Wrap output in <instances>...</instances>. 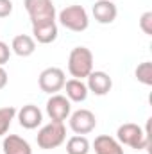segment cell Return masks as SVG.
<instances>
[{
    "mask_svg": "<svg viewBox=\"0 0 152 154\" xmlns=\"http://www.w3.org/2000/svg\"><path fill=\"white\" fill-rule=\"evenodd\" d=\"M32 38L41 45H48L57 39V23L56 20H45V22H36L32 23Z\"/></svg>",
    "mask_w": 152,
    "mask_h": 154,
    "instance_id": "30bf717a",
    "label": "cell"
},
{
    "mask_svg": "<svg viewBox=\"0 0 152 154\" xmlns=\"http://www.w3.org/2000/svg\"><path fill=\"white\" fill-rule=\"evenodd\" d=\"M7 81H9V75H7L5 68L0 66V90H4V88L7 86Z\"/></svg>",
    "mask_w": 152,
    "mask_h": 154,
    "instance_id": "603a6c76",
    "label": "cell"
},
{
    "mask_svg": "<svg viewBox=\"0 0 152 154\" xmlns=\"http://www.w3.org/2000/svg\"><path fill=\"white\" fill-rule=\"evenodd\" d=\"M68 72L74 79H86L93 72V54L86 47L72 48L68 56Z\"/></svg>",
    "mask_w": 152,
    "mask_h": 154,
    "instance_id": "7a4b0ae2",
    "label": "cell"
},
{
    "mask_svg": "<svg viewBox=\"0 0 152 154\" xmlns=\"http://www.w3.org/2000/svg\"><path fill=\"white\" fill-rule=\"evenodd\" d=\"M70 129L75 134H88L97 127V118L90 109H77L68 116Z\"/></svg>",
    "mask_w": 152,
    "mask_h": 154,
    "instance_id": "ba28073f",
    "label": "cell"
},
{
    "mask_svg": "<svg viewBox=\"0 0 152 154\" xmlns=\"http://www.w3.org/2000/svg\"><path fill=\"white\" fill-rule=\"evenodd\" d=\"M88 82V91H91L93 95H99V97H104L111 91L113 88V79L109 77V74L102 72V70H93L90 75L86 77Z\"/></svg>",
    "mask_w": 152,
    "mask_h": 154,
    "instance_id": "9c48e42d",
    "label": "cell"
},
{
    "mask_svg": "<svg viewBox=\"0 0 152 154\" xmlns=\"http://www.w3.org/2000/svg\"><path fill=\"white\" fill-rule=\"evenodd\" d=\"M16 116H18V122L23 129H36L43 122V113L34 104H27V106L20 108L16 111Z\"/></svg>",
    "mask_w": 152,
    "mask_h": 154,
    "instance_id": "7c38bea8",
    "label": "cell"
},
{
    "mask_svg": "<svg viewBox=\"0 0 152 154\" xmlns=\"http://www.w3.org/2000/svg\"><path fill=\"white\" fill-rule=\"evenodd\" d=\"M36 50V41L32 36L29 34H18L13 38V43H11V52H14L16 56L20 57H29L32 56Z\"/></svg>",
    "mask_w": 152,
    "mask_h": 154,
    "instance_id": "2e32d148",
    "label": "cell"
},
{
    "mask_svg": "<svg viewBox=\"0 0 152 154\" xmlns=\"http://www.w3.org/2000/svg\"><path fill=\"white\" fill-rule=\"evenodd\" d=\"M57 20L59 23L72 31V32H82L88 29L90 25V16H88V11L82 7V5H66L59 14H57Z\"/></svg>",
    "mask_w": 152,
    "mask_h": 154,
    "instance_id": "3957f363",
    "label": "cell"
},
{
    "mask_svg": "<svg viewBox=\"0 0 152 154\" xmlns=\"http://www.w3.org/2000/svg\"><path fill=\"white\" fill-rule=\"evenodd\" d=\"M65 91H66V99L70 100V102H84L86 99H88V86H86V82L82 81V79H70V81H66L65 82Z\"/></svg>",
    "mask_w": 152,
    "mask_h": 154,
    "instance_id": "5bb4252c",
    "label": "cell"
},
{
    "mask_svg": "<svg viewBox=\"0 0 152 154\" xmlns=\"http://www.w3.org/2000/svg\"><path fill=\"white\" fill-rule=\"evenodd\" d=\"M16 116V108L13 106H5V108H0V138L4 134H7L13 120Z\"/></svg>",
    "mask_w": 152,
    "mask_h": 154,
    "instance_id": "ac0fdd59",
    "label": "cell"
},
{
    "mask_svg": "<svg viewBox=\"0 0 152 154\" xmlns=\"http://www.w3.org/2000/svg\"><path fill=\"white\" fill-rule=\"evenodd\" d=\"M116 140H118L122 145H127V147L136 149V151L147 149V147L150 145L149 125H147V129H141L138 124H132V122L122 124V125L116 129Z\"/></svg>",
    "mask_w": 152,
    "mask_h": 154,
    "instance_id": "6da1fadb",
    "label": "cell"
},
{
    "mask_svg": "<svg viewBox=\"0 0 152 154\" xmlns=\"http://www.w3.org/2000/svg\"><path fill=\"white\" fill-rule=\"evenodd\" d=\"M72 113V102L59 93L50 95V99L47 100V115L52 122H65L68 120V116Z\"/></svg>",
    "mask_w": 152,
    "mask_h": 154,
    "instance_id": "52a82bcc",
    "label": "cell"
},
{
    "mask_svg": "<svg viewBox=\"0 0 152 154\" xmlns=\"http://www.w3.org/2000/svg\"><path fill=\"white\" fill-rule=\"evenodd\" d=\"M93 149H95V154H123L122 143L109 134L97 136L93 142Z\"/></svg>",
    "mask_w": 152,
    "mask_h": 154,
    "instance_id": "9a60e30c",
    "label": "cell"
},
{
    "mask_svg": "<svg viewBox=\"0 0 152 154\" xmlns=\"http://www.w3.org/2000/svg\"><path fill=\"white\" fill-rule=\"evenodd\" d=\"M4 154H32L31 143L18 134H7L2 142Z\"/></svg>",
    "mask_w": 152,
    "mask_h": 154,
    "instance_id": "4fadbf2b",
    "label": "cell"
},
{
    "mask_svg": "<svg viewBox=\"0 0 152 154\" xmlns=\"http://www.w3.org/2000/svg\"><path fill=\"white\" fill-rule=\"evenodd\" d=\"M91 13H93V18L102 23V25H109L116 20V14H118V9L111 0H97L91 7Z\"/></svg>",
    "mask_w": 152,
    "mask_h": 154,
    "instance_id": "8fae6325",
    "label": "cell"
},
{
    "mask_svg": "<svg viewBox=\"0 0 152 154\" xmlns=\"http://www.w3.org/2000/svg\"><path fill=\"white\" fill-rule=\"evenodd\" d=\"M140 29L147 36H152V11H147L140 16Z\"/></svg>",
    "mask_w": 152,
    "mask_h": 154,
    "instance_id": "ffe728a7",
    "label": "cell"
},
{
    "mask_svg": "<svg viewBox=\"0 0 152 154\" xmlns=\"http://www.w3.org/2000/svg\"><path fill=\"white\" fill-rule=\"evenodd\" d=\"M66 152L68 154H88L90 152V142L84 134H75L68 138L66 142Z\"/></svg>",
    "mask_w": 152,
    "mask_h": 154,
    "instance_id": "e0dca14e",
    "label": "cell"
},
{
    "mask_svg": "<svg viewBox=\"0 0 152 154\" xmlns=\"http://www.w3.org/2000/svg\"><path fill=\"white\" fill-rule=\"evenodd\" d=\"M36 140H38V145L45 151L57 149L66 140V127L63 122H50L38 131Z\"/></svg>",
    "mask_w": 152,
    "mask_h": 154,
    "instance_id": "277c9868",
    "label": "cell"
},
{
    "mask_svg": "<svg viewBox=\"0 0 152 154\" xmlns=\"http://www.w3.org/2000/svg\"><path fill=\"white\" fill-rule=\"evenodd\" d=\"M134 75H136V79H138L141 84L152 86V63L150 61L140 63V65L136 66V70H134Z\"/></svg>",
    "mask_w": 152,
    "mask_h": 154,
    "instance_id": "d6986e66",
    "label": "cell"
},
{
    "mask_svg": "<svg viewBox=\"0 0 152 154\" xmlns=\"http://www.w3.org/2000/svg\"><path fill=\"white\" fill-rule=\"evenodd\" d=\"M23 7L31 16V23L56 20V7L52 0H23Z\"/></svg>",
    "mask_w": 152,
    "mask_h": 154,
    "instance_id": "8992f818",
    "label": "cell"
},
{
    "mask_svg": "<svg viewBox=\"0 0 152 154\" xmlns=\"http://www.w3.org/2000/svg\"><path fill=\"white\" fill-rule=\"evenodd\" d=\"M65 82H66L65 72H63L61 68H57V66H48V68H45L38 77L39 90L45 91V93H50V95L61 91L63 86H65Z\"/></svg>",
    "mask_w": 152,
    "mask_h": 154,
    "instance_id": "5b68a950",
    "label": "cell"
},
{
    "mask_svg": "<svg viewBox=\"0 0 152 154\" xmlns=\"http://www.w3.org/2000/svg\"><path fill=\"white\" fill-rule=\"evenodd\" d=\"M9 57H11V48L5 41L0 39V66H4L9 61Z\"/></svg>",
    "mask_w": 152,
    "mask_h": 154,
    "instance_id": "44dd1931",
    "label": "cell"
},
{
    "mask_svg": "<svg viewBox=\"0 0 152 154\" xmlns=\"http://www.w3.org/2000/svg\"><path fill=\"white\" fill-rule=\"evenodd\" d=\"M13 13V2L11 0H0V18H7Z\"/></svg>",
    "mask_w": 152,
    "mask_h": 154,
    "instance_id": "7402d4cb",
    "label": "cell"
}]
</instances>
